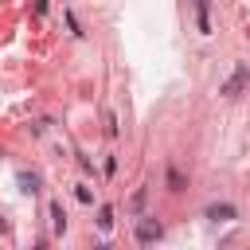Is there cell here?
Segmentation results:
<instances>
[{
	"label": "cell",
	"instance_id": "52a82bcc",
	"mask_svg": "<svg viewBox=\"0 0 250 250\" xmlns=\"http://www.w3.org/2000/svg\"><path fill=\"white\" fill-rule=\"evenodd\" d=\"M66 27H70V35H74V39H82V23H78V16H74L70 8H66Z\"/></svg>",
	"mask_w": 250,
	"mask_h": 250
},
{
	"label": "cell",
	"instance_id": "3957f363",
	"mask_svg": "<svg viewBox=\"0 0 250 250\" xmlns=\"http://www.w3.org/2000/svg\"><path fill=\"white\" fill-rule=\"evenodd\" d=\"M207 219L211 223H227V219H234V207L230 203H211L207 207Z\"/></svg>",
	"mask_w": 250,
	"mask_h": 250
},
{
	"label": "cell",
	"instance_id": "8fae6325",
	"mask_svg": "<svg viewBox=\"0 0 250 250\" xmlns=\"http://www.w3.org/2000/svg\"><path fill=\"white\" fill-rule=\"evenodd\" d=\"M35 16H47V0H35Z\"/></svg>",
	"mask_w": 250,
	"mask_h": 250
},
{
	"label": "cell",
	"instance_id": "6da1fadb",
	"mask_svg": "<svg viewBox=\"0 0 250 250\" xmlns=\"http://www.w3.org/2000/svg\"><path fill=\"white\" fill-rule=\"evenodd\" d=\"M246 82H250V66H246V62H234V70L227 74V82L219 86V94H223V98H238V94L246 90Z\"/></svg>",
	"mask_w": 250,
	"mask_h": 250
},
{
	"label": "cell",
	"instance_id": "30bf717a",
	"mask_svg": "<svg viewBox=\"0 0 250 250\" xmlns=\"http://www.w3.org/2000/svg\"><path fill=\"white\" fill-rule=\"evenodd\" d=\"M74 195H78V203H94V195H90V188H86V184H78V188H74Z\"/></svg>",
	"mask_w": 250,
	"mask_h": 250
},
{
	"label": "cell",
	"instance_id": "7a4b0ae2",
	"mask_svg": "<svg viewBox=\"0 0 250 250\" xmlns=\"http://www.w3.org/2000/svg\"><path fill=\"white\" fill-rule=\"evenodd\" d=\"M160 234H164V227H160L156 219H141V223H137V242H141V246H148V242H156Z\"/></svg>",
	"mask_w": 250,
	"mask_h": 250
},
{
	"label": "cell",
	"instance_id": "277c9868",
	"mask_svg": "<svg viewBox=\"0 0 250 250\" xmlns=\"http://www.w3.org/2000/svg\"><path fill=\"white\" fill-rule=\"evenodd\" d=\"M195 4V23H199V31L207 35L211 31V20H207V8H211V0H191Z\"/></svg>",
	"mask_w": 250,
	"mask_h": 250
},
{
	"label": "cell",
	"instance_id": "8992f818",
	"mask_svg": "<svg viewBox=\"0 0 250 250\" xmlns=\"http://www.w3.org/2000/svg\"><path fill=\"white\" fill-rule=\"evenodd\" d=\"M51 227H55V234L66 230V211H62V203H51Z\"/></svg>",
	"mask_w": 250,
	"mask_h": 250
},
{
	"label": "cell",
	"instance_id": "9c48e42d",
	"mask_svg": "<svg viewBox=\"0 0 250 250\" xmlns=\"http://www.w3.org/2000/svg\"><path fill=\"white\" fill-rule=\"evenodd\" d=\"M168 188H172V191H184V176H180L176 168H168Z\"/></svg>",
	"mask_w": 250,
	"mask_h": 250
},
{
	"label": "cell",
	"instance_id": "5b68a950",
	"mask_svg": "<svg viewBox=\"0 0 250 250\" xmlns=\"http://www.w3.org/2000/svg\"><path fill=\"white\" fill-rule=\"evenodd\" d=\"M16 180H20V188H23L27 195H35V191H39V176H35V172H27V168H23Z\"/></svg>",
	"mask_w": 250,
	"mask_h": 250
},
{
	"label": "cell",
	"instance_id": "ba28073f",
	"mask_svg": "<svg viewBox=\"0 0 250 250\" xmlns=\"http://www.w3.org/2000/svg\"><path fill=\"white\" fill-rule=\"evenodd\" d=\"M98 227H102V230L113 227V207H102V211H98Z\"/></svg>",
	"mask_w": 250,
	"mask_h": 250
}]
</instances>
